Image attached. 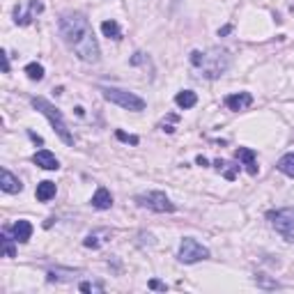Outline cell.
Returning <instances> with one entry per match:
<instances>
[{
    "mask_svg": "<svg viewBox=\"0 0 294 294\" xmlns=\"http://www.w3.org/2000/svg\"><path fill=\"white\" fill-rule=\"evenodd\" d=\"M101 32H104L108 39H115V41H119L122 39V30H119V26H117V21H104L101 23Z\"/></svg>",
    "mask_w": 294,
    "mask_h": 294,
    "instance_id": "ac0fdd59",
    "label": "cell"
},
{
    "mask_svg": "<svg viewBox=\"0 0 294 294\" xmlns=\"http://www.w3.org/2000/svg\"><path fill=\"white\" fill-rule=\"evenodd\" d=\"M269 220H271V225H274V230L285 241H294V207L269 211Z\"/></svg>",
    "mask_w": 294,
    "mask_h": 294,
    "instance_id": "5b68a950",
    "label": "cell"
},
{
    "mask_svg": "<svg viewBox=\"0 0 294 294\" xmlns=\"http://www.w3.org/2000/svg\"><path fill=\"white\" fill-rule=\"evenodd\" d=\"M251 104H253L251 92H237V94L225 96V106H228L230 110H243V108H248Z\"/></svg>",
    "mask_w": 294,
    "mask_h": 294,
    "instance_id": "30bf717a",
    "label": "cell"
},
{
    "mask_svg": "<svg viewBox=\"0 0 294 294\" xmlns=\"http://www.w3.org/2000/svg\"><path fill=\"white\" fill-rule=\"evenodd\" d=\"M195 163H198V165H207V163H209V161H207L205 156H198V159H195Z\"/></svg>",
    "mask_w": 294,
    "mask_h": 294,
    "instance_id": "f1b7e54d",
    "label": "cell"
},
{
    "mask_svg": "<svg viewBox=\"0 0 294 294\" xmlns=\"http://www.w3.org/2000/svg\"><path fill=\"white\" fill-rule=\"evenodd\" d=\"M30 104H32V108L39 110V113L44 115L46 119H48L51 127H53V131L58 133L60 140H62L64 145H74V133L67 129V122H64L62 113H60V110L55 108V106L51 104V101H46L44 96H32Z\"/></svg>",
    "mask_w": 294,
    "mask_h": 294,
    "instance_id": "3957f363",
    "label": "cell"
},
{
    "mask_svg": "<svg viewBox=\"0 0 294 294\" xmlns=\"http://www.w3.org/2000/svg\"><path fill=\"white\" fill-rule=\"evenodd\" d=\"M9 232L16 239V243H28L32 237V225L28 223V220H16V223L9 228Z\"/></svg>",
    "mask_w": 294,
    "mask_h": 294,
    "instance_id": "7c38bea8",
    "label": "cell"
},
{
    "mask_svg": "<svg viewBox=\"0 0 294 294\" xmlns=\"http://www.w3.org/2000/svg\"><path fill=\"white\" fill-rule=\"evenodd\" d=\"M191 64L200 71L202 78H220L230 67V53L225 48H209V51H191Z\"/></svg>",
    "mask_w": 294,
    "mask_h": 294,
    "instance_id": "7a4b0ae2",
    "label": "cell"
},
{
    "mask_svg": "<svg viewBox=\"0 0 294 294\" xmlns=\"http://www.w3.org/2000/svg\"><path fill=\"white\" fill-rule=\"evenodd\" d=\"M78 271H71V269H53L46 274V280L48 283H60V280H71Z\"/></svg>",
    "mask_w": 294,
    "mask_h": 294,
    "instance_id": "d6986e66",
    "label": "cell"
},
{
    "mask_svg": "<svg viewBox=\"0 0 294 294\" xmlns=\"http://www.w3.org/2000/svg\"><path fill=\"white\" fill-rule=\"evenodd\" d=\"M26 76L30 78V81H41V78H44V67H41L39 62H30L26 67Z\"/></svg>",
    "mask_w": 294,
    "mask_h": 294,
    "instance_id": "7402d4cb",
    "label": "cell"
},
{
    "mask_svg": "<svg viewBox=\"0 0 294 294\" xmlns=\"http://www.w3.org/2000/svg\"><path fill=\"white\" fill-rule=\"evenodd\" d=\"M32 163L39 165L44 170H58L60 168V161L55 159V154H51L48 150H39L32 154Z\"/></svg>",
    "mask_w": 294,
    "mask_h": 294,
    "instance_id": "9c48e42d",
    "label": "cell"
},
{
    "mask_svg": "<svg viewBox=\"0 0 294 294\" xmlns=\"http://www.w3.org/2000/svg\"><path fill=\"white\" fill-rule=\"evenodd\" d=\"M230 30H232V28H230V26H225V28H220V30H218V35H228Z\"/></svg>",
    "mask_w": 294,
    "mask_h": 294,
    "instance_id": "f546056e",
    "label": "cell"
},
{
    "mask_svg": "<svg viewBox=\"0 0 294 294\" xmlns=\"http://www.w3.org/2000/svg\"><path fill=\"white\" fill-rule=\"evenodd\" d=\"M177 257H179V262H184V264H195V262L209 257V248L202 246V243L193 237H184L182 243H179Z\"/></svg>",
    "mask_w": 294,
    "mask_h": 294,
    "instance_id": "8992f818",
    "label": "cell"
},
{
    "mask_svg": "<svg viewBox=\"0 0 294 294\" xmlns=\"http://www.w3.org/2000/svg\"><path fill=\"white\" fill-rule=\"evenodd\" d=\"M101 94H104L106 101L110 104H117L119 108L124 110H142L145 108V101L140 96H136L133 92H127V90H119V87H101Z\"/></svg>",
    "mask_w": 294,
    "mask_h": 294,
    "instance_id": "277c9868",
    "label": "cell"
},
{
    "mask_svg": "<svg viewBox=\"0 0 294 294\" xmlns=\"http://www.w3.org/2000/svg\"><path fill=\"white\" fill-rule=\"evenodd\" d=\"M136 205L147 207V209H152V211H159V214H170V211H175V202H170V198L161 191L136 195Z\"/></svg>",
    "mask_w": 294,
    "mask_h": 294,
    "instance_id": "52a82bcc",
    "label": "cell"
},
{
    "mask_svg": "<svg viewBox=\"0 0 294 294\" xmlns=\"http://www.w3.org/2000/svg\"><path fill=\"white\" fill-rule=\"evenodd\" d=\"M106 234H110L108 230H101V232H92V234H87V237L83 239V246H85V248H99L101 243L106 241V239H101V237H106Z\"/></svg>",
    "mask_w": 294,
    "mask_h": 294,
    "instance_id": "44dd1931",
    "label": "cell"
},
{
    "mask_svg": "<svg viewBox=\"0 0 294 294\" xmlns=\"http://www.w3.org/2000/svg\"><path fill=\"white\" fill-rule=\"evenodd\" d=\"M255 283L260 285L262 289H276V287H280L278 280H269L264 274H257V276H255Z\"/></svg>",
    "mask_w": 294,
    "mask_h": 294,
    "instance_id": "603a6c76",
    "label": "cell"
},
{
    "mask_svg": "<svg viewBox=\"0 0 294 294\" xmlns=\"http://www.w3.org/2000/svg\"><path fill=\"white\" fill-rule=\"evenodd\" d=\"M175 104H177L179 108H184V110L193 108V106L198 104V94L193 90H182L177 96H175Z\"/></svg>",
    "mask_w": 294,
    "mask_h": 294,
    "instance_id": "2e32d148",
    "label": "cell"
},
{
    "mask_svg": "<svg viewBox=\"0 0 294 294\" xmlns=\"http://www.w3.org/2000/svg\"><path fill=\"white\" fill-rule=\"evenodd\" d=\"M14 241H16V239L9 237V228H5L3 234H0V243H3V255L5 257H14V255H16V251H14Z\"/></svg>",
    "mask_w": 294,
    "mask_h": 294,
    "instance_id": "ffe728a7",
    "label": "cell"
},
{
    "mask_svg": "<svg viewBox=\"0 0 294 294\" xmlns=\"http://www.w3.org/2000/svg\"><path fill=\"white\" fill-rule=\"evenodd\" d=\"M115 136H117L122 142H129V145H138V138H136V136H129V133H124V131H115Z\"/></svg>",
    "mask_w": 294,
    "mask_h": 294,
    "instance_id": "d4e9b609",
    "label": "cell"
},
{
    "mask_svg": "<svg viewBox=\"0 0 294 294\" xmlns=\"http://www.w3.org/2000/svg\"><path fill=\"white\" fill-rule=\"evenodd\" d=\"M234 159L241 161L243 165H246L248 175H257V161H255V152L248 150V147H239L237 152H234Z\"/></svg>",
    "mask_w": 294,
    "mask_h": 294,
    "instance_id": "8fae6325",
    "label": "cell"
},
{
    "mask_svg": "<svg viewBox=\"0 0 294 294\" xmlns=\"http://www.w3.org/2000/svg\"><path fill=\"white\" fill-rule=\"evenodd\" d=\"M276 168H278L283 175H287V177H294V152L280 156L278 163H276Z\"/></svg>",
    "mask_w": 294,
    "mask_h": 294,
    "instance_id": "e0dca14e",
    "label": "cell"
},
{
    "mask_svg": "<svg viewBox=\"0 0 294 294\" xmlns=\"http://www.w3.org/2000/svg\"><path fill=\"white\" fill-rule=\"evenodd\" d=\"M28 136H30L32 142H37V145H44V140H41V136H37L35 131H28Z\"/></svg>",
    "mask_w": 294,
    "mask_h": 294,
    "instance_id": "83f0119b",
    "label": "cell"
},
{
    "mask_svg": "<svg viewBox=\"0 0 294 294\" xmlns=\"http://www.w3.org/2000/svg\"><path fill=\"white\" fill-rule=\"evenodd\" d=\"M0 58H3V71L9 74V55H7V51H0Z\"/></svg>",
    "mask_w": 294,
    "mask_h": 294,
    "instance_id": "484cf974",
    "label": "cell"
},
{
    "mask_svg": "<svg viewBox=\"0 0 294 294\" xmlns=\"http://www.w3.org/2000/svg\"><path fill=\"white\" fill-rule=\"evenodd\" d=\"M78 289H81V292H104V285L101 283H81L78 285Z\"/></svg>",
    "mask_w": 294,
    "mask_h": 294,
    "instance_id": "cb8c5ba5",
    "label": "cell"
},
{
    "mask_svg": "<svg viewBox=\"0 0 294 294\" xmlns=\"http://www.w3.org/2000/svg\"><path fill=\"white\" fill-rule=\"evenodd\" d=\"M92 207L94 209H110L113 207V195H110V191L106 186L96 188V193L92 195Z\"/></svg>",
    "mask_w": 294,
    "mask_h": 294,
    "instance_id": "5bb4252c",
    "label": "cell"
},
{
    "mask_svg": "<svg viewBox=\"0 0 294 294\" xmlns=\"http://www.w3.org/2000/svg\"><path fill=\"white\" fill-rule=\"evenodd\" d=\"M39 12H44L41 0H30L26 9H23V5H16V7H14V21H16L18 26H28V23H32L35 14H39Z\"/></svg>",
    "mask_w": 294,
    "mask_h": 294,
    "instance_id": "ba28073f",
    "label": "cell"
},
{
    "mask_svg": "<svg viewBox=\"0 0 294 294\" xmlns=\"http://www.w3.org/2000/svg\"><path fill=\"white\" fill-rule=\"evenodd\" d=\"M55 191H58L55 182H51V179H44V182L37 184L35 195H37V200H39V202H48V200H53V198H55Z\"/></svg>",
    "mask_w": 294,
    "mask_h": 294,
    "instance_id": "9a60e30c",
    "label": "cell"
},
{
    "mask_svg": "<svg viewBox=\"0 0 294 294\" xmlns=\"http://www.w3.org/2000/svg\"><path fill=\"white\" fill-rule=\"evenodd\" d=\"M150 287L152 289H163V292H165V283H161V280H150Z\"/></svg>",
    "mask_w": 294,
    "mask_h": 294,
    "instance_id": "4316f807",
    "label": "cell"
},
{
    "mask_svg": "<svg viewBox=\"0 0 294 294\" xmlns=\"http://www.w3.org/2000/svg\"><path fill=\"white\" fill-rule=\"evenodd\" d=\"M0 188L5 193H21L23 191V184L18 177H14L9 170H3V177H0Z\"/></svg>",
    "mask_w": 294,
    "mask_h": 294,
    "instance_id": "4fadbf2b",
    "label": "cell"
},
{
    "mask_svg": "<svg viewBox=\"0 0 294 294\" xmlns=\"http://www.w3.org/2000/svg\"><path fill=\"white\" fill-rule=\"evenodd\" d=\"M60 35H62L64 44L76 53V58H81L83 62H99L101 51L85 14L81 12L62 14V18H60Z\"/></svg>",
    "mask_w": 294,
    "mask_h": 294,
    "instance_id": "6da1fadb",
    "label": "cell"
}]
</instances>
